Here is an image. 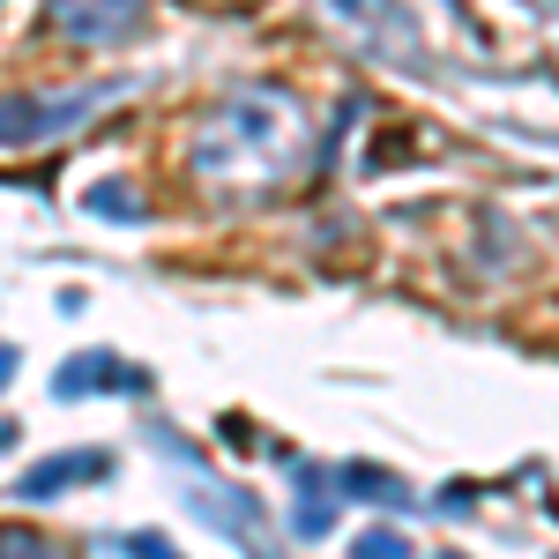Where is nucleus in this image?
<instances>
[{
    "mask_svg": "<svg viewBox=\"0 0 559 559\" xmlns=\"http://www.w3.org/2000/svg\"><path fill=\"white\" fill-rule=\"evenodd\" d=\"M142 15H150V0H52L45 8V23H52V38L68 45H128L142 31Z\"/></svg>",
    "mask_w": 559,
    "mask_h": 559,
    "instance_id": "obj_4",
    "label": "nucleus"
},
{
    "mask_svg": "<svg viewBox=\"0 0 559 559\" xmlns=\"http://www.w3.org/2000/svg\"><path fill=\"white\" fill-rule=\"evenodd\" d=\"M306 157H313V120L276 83L231 90L187 128V173L231 202H261V194L292 187L306 173Z\"/></svg>",
    "mask_w": 559,
    "mask_h": 559,
    "instance_id": "obj_1",
    "label": "nucleus"
},
{
    "mask_svg": "<svg viewBox=\"0 0 559 559\" xmlns=\"http://www.w3.org/2000/svg\"><path fill=\"white\" fill-rule=\"evenodd\" d=\"M75 477H105V455H52V463H38V471L23 477V500H52Z\"/></svg>",
    "mask_w": 559,
    "mask_h": 559,
    "instance_id": "obj_5",
    "label": "nucleus"
},
{
    "mask_svg": "<svg viewBox=\"0 0 559 559\" xmlns=\"http://www.w3.org/2000/svg\"><path fill=\"white\" fill-rule=\"evenodd\" d=\"M128 83L105 90H68V97H0V150H38V142H60V134H83Z\"/></svg>",
    "mask_w": 559,
    "mask_h": 559,
    "instance_id": "obj_2",
    "label": "nucleus"
},
{
    "mask_svg": "<svg viewBox=\"0 0 559 559\" xmlns=\"http://www.w3.org/2000/svg\"><path fill=\"white\" fill-rule=\"evenodd\" d=\"M321 23L344 31L358 52L373 60H411L418 52V15L411 0H321Z\"/></svg>",
    "mask_w": 559,
    "mask_h": 559,
    "instance_id": "obj_3",
    "label": "nucleus"
},
{
    "mask_svg": "<svg viewBox=\"0 0 559 559\" xmlns=\"http://www.w3.org/2000/svg\"><path fill=\"white\" fill-rule=\"evenodd\" d=\"M0 381H8V350H0Z\"/></svg>",
    "mask_w": 559,
    "mask_h": 559,
    "instance_id": "obj_6",
    "label": "nucleus"
}]
</instances>
